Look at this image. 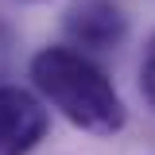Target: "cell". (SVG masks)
<instances>
[{
    "instance_id": "cell-1",
    "label": "cell",
    "mask_w": 155,
    "mask_h": 155,
    "mask_svg": "<svg viewBox=\"0 0 155 155\" xmlns=\"http://www.w3.org/2000/svg\"><path fill=\"white\" fill-rule=\"evenodd\" d=\"M31 81L78 128L93 136H113L124 128V101L113 89V81L101 66H93L70 47H43L31 58Z\"/></svg>"
},
{
    "instance_id": "cell-2",
    "label": "cell",
    "mask_w": 155,
    "mask_h": 155,
    "mask_svg": "<svg viewBox=\"0 0 155 155\" xmlns=\"http://www.w3.org/2000/svg\"><path fill=\"white\" fill-rule=\"evenodd\" d=\"M47 132V109L27 89L0 85V155H27Z\"/></svg>"
},
{
    "instance_id": "cell-3",
    "label": "cell",
    "mask_w": 155,
    "mask_h": 155,
    "mask_svg": "<svg viewBox=\"0 0 155 155\" xmlns=\"http://www.w3.org/2000/svg\"><path fill=\"white\" fill-rule=\"evenodd\" d=\"M128 31V23L120 16V8L109 0H81L66 12V35L74 39L78 47H89V51H109L116 47Z\"/></svg>"
},
{
    "instance_id": "cell-4",
    "label": "cell",
    "mask_w": 155,
    "mask_h": 155,
    "mask_svg": "<svg viewBox=\"0 0 155 155\" xmlns=\"http://www.w3.org/2000/svg\"><path fill=\"white\" fill-rule=\"evenodd\" d=\"M140 89H143V97H147V105L155 109V39L147 43V54H143V62H140Z\"/></svg>"
}]
</instances>
